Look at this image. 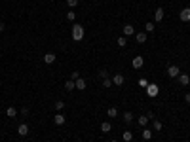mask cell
Returning a JSON list of instances; mask_svg holds the SVG:
<instances>
[{"label": "cell", "mask_w": 190, "mask_h": 142, "mask_svg": "<svg viewBox=\"0 0 190 142\" xmlns=\"http://www.w3.org/2000/svg\"><path fill=\"white\" fill-rule=\"evenodd\" d=\"M17 133H19V136H27L29 135V125L27 123H19L17 125Z\"/></svg>", "instance_id": "obj_8"}, {"label": "cell", "mask_w": 190, "mask_h": 142, "mask_svg": "<svg viewBox=\"0 0 190 142\" xmlns=\"http://www.w3.org/2000/svg\"><path fill=\"white\" fill-rule=\"evenodd\" d=\"M4 29H6V25H4L2 21H0V32H4Z\"/></svg>", "instance_id": "obj_35"}, {"label": "cell", "mask_w": 190, "mask_h": 142, "mask_svg": "<svg viewBox=\"0 0 190 142\" xmlns=\"http://www.w3.org/2000/svg\"><path fill=\"white\" fill-rule=\"evenodd\" d=\"M110 142H118V140H114V138H112V140H110Z\"/></svg>", "instance_id": "obj_36"}, {"label": "cell", "mask_w": 190, "mask_h": 142, "mask_svg": "<svg viewBox=\"0 0 190 142\" xmlns=\"http://www.w3.org/2000/svg\"><path fill=\"white\" fill-rule=\"evenodd\" d=\"M152 129H154V133H160V131L163 129V123L160 119H152Z\"/></svg>", "instance_id": "obj_9"}, {"label": "cell", "mask_w": 190, "mask_h": 142, "mask_svg": "<svg viewBox=\"0 0 190 142\" xmlns=\"http://www.w3.org/2000/svg\"><path fill=\"white\" fill-rule=\"evenodd\" d=\"M146 38H148V34H146V32H135V40H137L139 44H145V42H146Z\"/></svg>", "instance_id": "obj_13"}, {"label": "cell", "mask_w": 190, "mask_h": 142, "mask_svg": "<svg viewBox=\"0 0 190 142\" xmlns=\"http://www.w3.org/2000/svg\"><path fill=\"white\" fill-rule=\"evenodd\" d=\"M124 82H126L124 74H114V76H112V83H114L116 87H120V85H124Z\"/></svg>", "instance_id": "obj_4"}, {"label": "cell", "mask_w": 190, "mask_h": 142, "mask_svg": "<svg viewBox=\"0 0 190 142\" xmlns=\"http://www.w3.org/2000/svg\"><path fill=\"white\" fill-rule=\"evenodd\" d=\"M124 121H126V123H131V121H133V114L131 112H126L124 114Z\"/></svg>", "instance_id": "obj_26"}, {"label": "cell", "mask_w": 190, "mask_h": 142, "mask_svg": "<svg viewBox=\"0 0 190 142\" xmlns=\"http://www.w3.org/2000/svg\"><path fill=\"white\" fill-rule=\"evenodd\" d=\"M146 85H148V80H146V78H141V80H139V87H145V89H146Z\"/></svg>", "instance_id": "obj_30"}, {"label": "cell", "mask_w": 190, "mask_h": 142, "mask_svg": "<svg viewBox=\"0 0 190 142\" xmlns=\"http://www.w3.org/2000/svg\"><path fill=\"white\" fill-rule=\"evenodd\" d=\"M179 74H181V70H179L177 64H171V67H167V76H169V78H179Z\"/></svg>", "instance_id": "obj_3"}, {"label": "cell", "mask_w": 190, "mask_h": 142, "mask_svg": "<svg viewBox=\"0 0 190 142\" xmlns=\"http://www.w3.org/2000/svg\"><path fill=\"white\" fill-rule=\"evenodd\" d=\"M137 123H139V127H146L148 125V116H141V118L137 119Z\"/></svg>", "instance_id": "obj_22"}, {"label": "cell", "mask_w": 190, "mask_h": 142, "mask_svg": "<svg viewBox=\"0 0 190 142\" xmlns=\"http://www.w3.org/2000/svg\"><path fill=\"white\" fill-rule=\"evenodd\" d=\"M141 135H143V138H145V140H150L152 138V131L148 129V127H143V133Z\"/></svg>", "instance_id": "obj_20"}, {"label": "cell", "mask_w": 190, "mask_h": 142, "mask_svg": "<svg viewBox=\"0 0 190 142\" xmlns=\"http://www.w3.org/2000/svg\"><path fill=\"white\" fill-rule=\"evenodd\" d=\"M116 44L120 45V48H126V44H127V38H126V36H120V38L116 40Z\"/></svg>", "instance_id": "obj_24"}, {"label": "cell", "mask_w": 190, "mask_h": 142, "mask_svg": "<svg viewBox=\"0 0 190 142\" xmlns=\"http://www.w3.org/2000/svg\"><path fill=\"white\" fill-rule=\"evenodd\" d=\"M124 36H135V27H131V25H126L124 27Z\"/></svg>", "instance_id": "obj_10"}, {"label": "cell", "mask_w": 190, "mask_h": 142, "mask_svg": "<svg viewBox=\"0 0 190 142\" xmlns=\"http://www.w3.org/2000/svg\"><path fill=\"white\" fill-rule=\"evenodd\" d=\"M21 114L23 116H29V108H27V106H23V108H21Z\"/></svg>", "instance_id": "obj_33"}, {"label": "cell", "mask_w": 190, "mask_h": 142, "mask_svg": "<svg viewBox=\"0 0 190 142\" xmlns=\"http://www.w3.org/2000/svg\"><path fill=\"white\" fill-rule=\"evenodd\" d=\"M55 59H57V57H55V53H46V55H44V63H46V64H53Z\"/></svg>", "instance_id": "obj_11"}, {"label": "cell", "mask_w": 190, "mask_h": 142, "mask_svg": "<svg viewBox=\"0 0 190 142\" xmlns=\"http://www.w3.org/2000/svg\"><path fill=\"white\" fill-rule=\"evenodd\" d=\"M84 36H86L84 27H82V25H78V23H74V25H72V40H74V42H82V40H84Z\"/></svg>", "instance_id": "obj_1"}, {"label": "cell", "mask_w": 190, "mask_h": 142, "mask_svg": "<svg viewBox=\"0 0 190 142\" xmlns=\"http://www.w3.org/2000/svg\"><path fill=\"white\" fill-rule=\"evenodd\" d=\"M78 78H80V74H78V72H70V80H72V82H76Z\"/></svg>", "instance_id": "obj_32"}, {"label": "cell", "mask_w": 190, "mask_h": 142, "mask_svg": "<svg viewBox=\"0 0 190 142\" xmlns=\"http://www.w3.org/2000/svg\"><path fill=\"white\" fill-rule=\"evenodd\" d=\"M179 19H181V21H184V23H188V21H190V8L181 10V13H179Z\"/></svg>", "instance_id": "obj_6"}, {"label": "cell", "mask_w": 190, "mask_h": 142, "mask_svg": "<svg viewBox=\"0 0 190 142\" xmlns=\"http://www.w3.org/2000/svg\"><path fill=\"white\" fill-rule=\"evenodd\" d=\"M177 80H179V83H181V85H188V82H190V76H188V74H183V72H181V74H179V78H177Z\"/></svg>", "instance_id": "obj_14"}, {"label": "cell", "mask_w": 190, "mask_h": 142, "mask_svg": "<svg viewBox=\"0 0 190 142\" xmlns=\"http://www.w3.org/2000/svg\"><path fill=\"white\" fill-rule=\"evenodd\" d=\"M158 93H160V87H158V85L156 83H148L146 85V95H148V97H158Z\"/></svg>", "instance_id": "obj_2"}, {"label": "cell", "mask_w": 190, "mask_h": 142, "mask_svg": "<svg viewBox=\"0 0 190 142\" xmlns=\"http://www.w3.org/2000/svg\"><path fill=\"white\" fill-rule=\"evenodd\" d=\"M74 85H76V89L84 91V89H86V80H84V78H78V80L74 82Z\"/></svg>", "instance_id": "obj_15"}, {"label": "cell", "mask_w": 190, "mask_h": 142, "mask_svg": "<svg viewBox=\"0 0 190 142\" xmlns=\"http://www.w3.org/2000/svg\"><path fill=\"white\" fill-rule=\"evenodd\" d=\"M188 85H190V82H188Z\"/></svg>", "instance_id": "obj_37"}, {"label": "cell", "mask_w": 190, "mask_h": 142, "mask_svg": "<svg viewBox=\"0 0 190 142\" xmlns=\"http://www.w3.org/2000/svg\"><path fill=\"white\" fill-rule=\"evenodd\" d=\"M55 108H57L59 112H61V110L65 108V102H63V100H55Z\"/></svg>", "instance_id": "obj_29"}, {"label": "cell", "mask_w": 190, "mask_h": 142, "mask_svg": "<svg viewBox=\"0 0 190 142\" xmlns=\"http://www.w3.org/2000/svg\"><path fill=\"white\" fill-rule=\"evenodd\" d=\"M101 85H103V87H112L114 83H112V80H110V78H105V80L101 82Z\"/></svg>", "instance_id": "obj_25"}, {"label": "cell", "mask_w": 190, "mask_h": 142, "mask_svg": "<svg viewBox=\"0 0 190 142\" xmlns=\"http://www.w3.org/2000/svg\"><path fill=\"white\" fill-rule=\"evenodd\" d=\"M99 78H101V80H105V78H109V70H105V68H101V70H99Z\"/></svg>", "instance_id": "obj_28"}, {"label": "cell", "mask_w": 190, "mask_h": 142, "mask_svg": "<svg viewBox=\"0 0 190 142\" xmlns=\"http://www.w3.org/2000/svg\"><path fill=\"white\" fill-rule=\"evenodd\" d=\"M53 123H55V125H65V116L61 114V112L55 114V116H53Z\"/></svg>", "instance_id": "obj_12"}, {"label": "cell", "mask_w": 190, "mask_h": 142, "mask_svg": "<svg viewBox=\"0 0 190 142\" xmlns=\"http://www.w3.org/2000/svg\"><path fill=\"white\" fill-rule=\"evenodd\" d=\"M143 64H145V59H143L141 55H139V57H133V61H131V67L133 68L139 70V68H143Z\"/></svg>", "instance_id": "obj_5"}, {"label": "cell", "mask_w": 190, "mask_h": 142, "mask_svg": "<svg viewBox=\"0 0 190 142\" xmlns=\"http://www.w3.org/2000/svg\"><path fill=\"white\" fill-rule=\"evenodd\" d=\"M156 30V23L154 21H148L146 25H145V32H154Z\"/></svg>", "instance_id": "obj_21"}, {"label": "cell", "mask_w": 190, "mask_h": 142, "mask_svg": "<svg viewBox=\"0 0 190 142\" xmlns=\"http://www.w3.org/2000/svg\"><path fill=\"white\" fill-rule=\"evenodd\" d=\"M122 140H124V142H131L133 140V133H131V131H124V133H122Z\"/></svg>", "instance_id": "obj_17"}, {"label": "cell", "mask_w": 190, "mask_h": 142, "mask_svg": "<svg viewBox=\"0 0 190 142\" xmlns=\"http://www.w3.org/2000/svg\"><path fill=\"white\" fill-rule=\"evenodd\" d=\"M80 4V0H67V6L69 8H76Z\"/></svg>", "instance_id": "obj_27"}, {"label": "cell", "mask_w": 190, "mask_h": 142, "mask_svg": "<svg viewBox=\"0 0 190 142\" xmlns=\"http://www.w3.org/2000/svg\"><path fill=\"white\" fill-rule=\"evenodd\" d=\"M67 19H69V21H74V19H76V13H74V12H67Z\"/></svg>", "instance_id": "obj_31"}, {"label": "cell", "mask_w": 190, "mask_h": 142, "mask_svg": "<svg viewBox=\"0 0 190 142\" xmlns=\"http://www.w3.org/2000/svg\"><path fill=\"white\" fill-rule=\"evenodd\" d=\"M106 116H109V118H116V116H118V108H116V106H109Z\"/></svg>", "instance_id": "obj_19"}, {"label": "cell", "mask_w": 190, "mask_h": 142, "mask_svg": "<svg viewBox=\"0 0 190 142\" xmlns=\"http://www.w3.org/2000/svg\"><path fill=\"white\" fill-rule=\"evenodd\" d=\"M184 102H186V104H190V93H186V95H184Z\"/></svg>", "instance_id": "obj_34"}, {"label": "cell", "mask_w": 190, "mask_h": 142, "mask_svg": "<svg viewBox=\"0 0 190 142\" xmlns=\"http://www.w3.org/2000/svg\"><path fill=\"white\" fill-rule=\"evenodd\" d=\"M65 89H67V91H72V89H76V85H74V82H72V80H67V82H65Z\"/></svg>", "instance_id": "obj_23"}, {"label": "cell", "mask_w": 190, "mask_h": 142, "mask_svg": "<svg viewBox=\"0 0 190 142\" xmlns=\"http://www.w3.org/2000/svg\"><path fill=\"white\" fill-rule=\"evenodd\" d=\"M101 131H103V133H110V131H112L110 121H103V123H101Z\"/></svg>", "instance_id": "obj_16"}, {"label": "cell", "mask_w": 190, "mask_h": 142, "mask_svg": "<svg viewBox=\"0 0 190 142\" xmlns=\"http://www.w3.org/2000/svg\"><path fill=\"white\" fill-rule=\"evenodd\" d=\"M6 116H8V118H15V116H17V108H15V106H8Z\"/></svg>", "instance_id": "obj_18"}, {"label": "cell", "mask_w": 190, "mask_h": 142, "mask_svg": "<svg viewBox=\"0 0 190 142\" xmlns=\"http://www.w3.org/2000/svg\"><path fill=\"white\" fill-rule=\"evenodd\" d=\"M163 21V8H156L154 12V23H162Z\"/></svg>", "instance_id": "obj_7"}]
</instances>
